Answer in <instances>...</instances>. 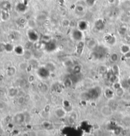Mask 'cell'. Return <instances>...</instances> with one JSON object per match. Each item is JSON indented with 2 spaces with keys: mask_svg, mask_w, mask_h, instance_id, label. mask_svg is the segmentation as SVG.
Masks as SVG:
<instances>
[{
  "mask_svg": "<svg viewBox=\"0 0 130 136\" xmlns=\"http://www.w3.org/2000/svg\"><path fill=\"white\" fill-rule=\"evenodd\" d=\"M63 85L66 88H70L73 86V81L70 78H66L63 81Z\"/></svg>",
  "mask_w": 130,
  "mask_h": 136,
  "instance_id": "obj_21",
  "label": "cell"
},
{
  "mask_svg": "<svg viewBox=\"0 0 130 136\" xmlns=\"http://www.w3.org/2000/svg\"><path fill=\"white\" fill-rule=\"evenodd\" d=\"M1 18L3 21H5V22L7 21L10 19V14L8 11L3 10V11H1Z\"/></svg>",
  "mask_w": 130,
  "mask_h": 136,
  "instance_id": "obj_18",
  "label": "cell"
},
{
  "mask_svg": "<svg viewBox=\"0 0 130 136\" xmlns=\"http://www.w3.org/2000/svg\"><path fill=\"white\" fill-rule=\"evenodd\" d=\"M24 56L25 58L27 60H30L32 58V54L29 51V50H26L24 52Z\"/></svg>",
  "mask_w": 130,
  "mask_h": 136,
  "instance_id": "obj_27",
  "label": "cell"
},
{
  "mask_svg": "<svg viewBox=\"0 0 130 136\" xmlns=\"http://www.w3.org/2000/svg\"><path fill=\"white\" fill-rule=\"evenodd\" d=\"M76 10L79 13L83 12L84 11V7L82 5H77L76 7Z\"/></svg>",
  "mask_w": 130,
  "mask_h": 136,
  "instance_id": "obj_34",
  "label": "cell"
},
{
  "mask_svg": "<svg viewBox=\"0 0 130 136\" xmlns=\"http://www.w3.org/2000/svg\"><path fill=\"white\" fill-rule=\"evenodd\" d=\"M95 27L98 30H102L105 27V24L104 21L102 19H99L97 20L95 23Z\"/></svg>",
  "mask_w": 130,
  "mask_h": 136,
  "instance_id": "obj_13",
  "label": "cell"
},
{
  "mask_svg": "<svg viewBox=\"0 0 130 136\" xmlns=\"http://www.w3.org/2000/svg\"><path fill=\"white\" fill-rule=\"evenodd\" d=\"M120 51L123 55H125L126 53L130 51V45L128 44H123L120 46Z\"/></svg>",
  "mask_w": 130,
  "mask_h": 136,
  "instance_id": "obj_11",
  "label": "cell"
},
{
  "mask_svg": "<svg viewBox=\"0 0 130 136\" xmlns=\"http://www.w3.org/2000/svg\"><path fill=\"white\" fill-rule=\"evenodd\" d=\"M5 108V104L3 102H0V110H3Z\"/></svg>",
  "mask_w": 130,
  "mask_h": 136,
  "instance_id": "obj_39",
  "label": "cell"
},
{
  "mask_svg": "<svg viewBox=\"0 0 130 136\" xmlns=\"http://www.w3.org/2000/svg\"><path fill=\"white\" fill-rule=\"evenodd\" d=\"M82 67L79 65H76L74 66L73 68V72L74 74H79L80 72H81Z\"/></svg>",
  "mask_w": 130,
  "mask_h": 136,
  "instance_id": "obj_22",
  "label": "cell"
},
{
  "mask_svg": "<svg viewBox=\"0 0 130 136\" xmlns=\"http://www.w3.org/2000/svg\"><path fill=\"white\" fill-rule=\"evenodd\" d=\"M19 91L17 89V88H15V87H11L8 89V96L11 97H13L16 96L17 94H19Z\"/></svg>",
  "mask_w": 130,
  "mask_h": 136,
  "instance_id": "obj_15",
  "label": "cell"
},
{
  "mask_svg": "<svg viewBox=\"0 0 130 136\" xmlns=\"http://www.w3.org/2000/svg\"><path fill=\"white\" fill-rule=\"evenodd\" d=\"M16 72H17V68L13 66H9V67L7 68V70H6L7 75L8 76H10V77L15 76V74H16Z\"/></svg>",
  "mask_w": 130,
  "mask_h": 136,
  "instance_id": "obj_14",
  "label": "cell"
},
{
  "mask_svg": "<svg viewBox=\"0 0 130 136\" xmlns=\"http://www.w3.org/2000/svg\"><path fill=\"white\" fill-rule=\"evenodd\" d=\"M70 25H71V21L68 19H63L62 20V25L64 27H67L70 26Z\"/></svg>",
  "mask_w": 130,
  "mask_h": 136,
  "instance_id": "obj_29",
  "label": "cell"
},
{
  "mask_svg": "<svg viewBox=\"0 0 130 136\" xmlns=\"http://www.w3.org/2000/svg\"><path fill=\"white\" fill-rule=\"evenodd\" d=\"M16 10H17V11H19L20 13H24L26 10V5L24 3H19L17 5Z\"/></svg>",
  "mask_w": 130,
  "mask_h": 136,
  "instance_id": "obj_16",
  "label": "cell"
},
{
  "mask_svg": "<svg viewBox=\"0 0 130 136\" xmlns=\"http://www.w3.org/2000/svg\"><path fill=\"white\" fill-rule=\"evenodd\" d=\"M26 102V97L25 96H19L17 99V103L19 105H23Z\"/></svg>",
  "mask_w": 130,
  "mask_h": 136,
  "instance_id": "obj_25",
  "label": "cell"
},
{
  "mask_svg": "<svg viewBox=\"0 0 130 136\" xmlns=\"http://www.w3.org/2000/svg\"><path fill=\"white\" fill-rule=\"evenodd\" d=\"M27 20H26V19L24 18H21V19H19V23L21 24V25H24L26 24Z\"/></svg>",
  "mask_w": 130,
  "mask_h": 136,
  "instance_id": "obj_38",
  "label": "cell"
},
{
  "mask_svg": "<svg viewBox=\"0 0 130 136\" xmlns=\"http://www.w3.org/2000/svg\"><path fill=\"white\" fill-rule=\"evenodd\" d=\"M27 35L28 39L29 41L32 42H36L39 41V35L37 32L34 29H31L28 30L27 32Z\"/></svg>",
  "mask_w": 130,
  "mask_h": 136,
  "instance_id": "obj_1",
  "label": "cell"
},
{
  "mask_svg": "<svg viewBox=\"0 0 130 136\" xmlns=\"http://www.w3.org/2000/svg\"><path fill=\"white\" fill-rule=\"evenodd\" d=\"M104 95L106 99L110 100L115 96L114 90L112 87H106L104 91Z\"/></svg>",
  "mask_w": 130,
  "mask_h": 136,
  "instance_id": "obj_5",
  "label": "cell"
},
{
  "mask_svg": "<svg viewBox=\"0 0 130 136\" xmlns=\"http://www.w3.org/2000/svg\"><path fill=\"white\" fill-rule=\"evenodd\" d=\"M78 113H77V111H71L70 113H69V119H70V120H71V121H76L77 119H78Z\"/></svg>",
  "mask_w": 130,
  "mask_h": 136,
  "instance_id": "obj_20",
  "label": "cell"
},
{
  "mask_svg": "<svg viewBox=\"0 0 130 136\" xmlns=\"http://www.w3.org/2000/svg\"><path fill=\"white\" fill-rule=\"evenodd\" d=\"M99 72H100V73L104 74H107V72L108 71V69L107 67L106 66H105V65H101V66H100V67H99Z\"/></svg>",
  "mask_w": 130,
  "mask_h": 136,
  "instance_id": "obj_28",
  "label": "cell"
},
{
  "mask_svg": "<svg viewBox=\"0 0 130 136\" xmlns=\"http://www.w3.org/2000/svg\"><path fill=\"white\" fill-rule=\"evenodd\" d=\"M100 111L102 115L104 117H110L114 113L113 110L109 105H104V106H102Z\"/></svg>",
  "mask_w": 130,
  "mask_h": 136,
  "instance_id": "obj_3",
  "label": "cell"
},
{
  "mask_svg": "<svg viewBox=\"0 0 130 136\" xmlns=\"http://www.w3.org/2000/svg\"><path fill=\"white\" fill-rule=\"evenodd\" d=\"M86 46L89 50H94L97 46V40L93 39H90L88 40L86 42Z\"/></svg>",
  "mask_w": 130,
  "mask_h": 136,
  "instance_id": "obj_7",
  "label": "cell"
},
{
  "mask_svg": "<svg viewBox=\"0 0 130 136\" xmlns=\"http://www.w3.org/2000/svg\"><path fill=\"white\" fill-rule=\"evenodd\" d=\"M71 37L75 41L79 42L81 40H83V32L78 29V28L74 29L72 30L71 32Z\"/></svg>",
  "mask_w": 130,
  "mask_h": 136,
  "instance_id": "obj_2",
  "label": "cell"
},
{
  "mask_svg": "<svg viewBox=\"0 0 130 136\" xmlns=\"http://www.w3.org/2000/svg\"><path fill=\"white\" fill-rule=\"evenodd\" d=\"M126 28L125 27H121L120 29H119V32L121 35H125V34H126Z\"/></svg>",
  "mask_w": 130,
  "mask_h": 136,
  "instance_id": "obj_32",
  "label": "cell"
},
{
  "mask_svg": "<svg viewBox=\"0 0 130 136\" xmlns=\"http://www.w3.org/2000/svg\"><path fill=\"white\" fill-rule=\"evenodd\" d=\"M126 82H127V84L128 85V86L130 87V77H129L128 79H127Z\"/></svg>",
  "mask_w": 130,
  "mask_h": 136,
  "instance_id": "obj_42",
  "label": "cell"
},
{
  "mask_svg": "<svg viewBox=\"0 0 130 136\" xmlns=\"http://www.w3.org/2000/svg\"><path fill=\"white\" fill-rule=\"evenodd\" d=\"M88 27V24L85 20H80L78 23V29L84 32L86 30Z\"/></svg>",
  "mask_w": 130,
  "mask_h": 136,
  "instance_id": "obj_8",
  "label": "cell"
},
{
  "mask_svg": "<svg viewBox=\"0 0 130 136\" xmlns=\"http://www.w3.org/2000/svg\"><path fill=\"white\" fill-rule=\"evenodd\" d=\"M14 121L17 124H22L25 122V113L22 112H19L16 113L13 118Z\"/></svg>",
  "mask_w": 130,
  "mask_h": 136,
  "instance_id": "obj_6",
  "label": "cell"
},
{
  "mask_svg": "<svg viewBox=\"0 0 130 136\" xmlns=\"http://www.w3.org/2000/svg\"><path fill=\"white\" fill-rule=\"evenodd\" d=\"M128 92L130 93V86L128 87Z\"/></svg>",
  "mask_w": 130,
  "mask_h": 136,
  "instance_id": "obj_44",
  "label": "cell"
},
{
  "mask_svg": "<svg viewBox=\"0 0 130 136\" xmlns=\"http://www.w3.org/2000/svg\"><path fill=\"white\" fill-rule=\"evenodd\" d=\"M0 136H1V135H0Z\"/></svg>",
  "mask_w": 130,
  "mask_h": 136,
  "instance_id": "obj_45",
  "label": "cell"
},
{
  "mask_svg": "<svg viewBox=\"0 0 130 136\" xmlns=\"http://www.w3.org/2000/svg\"><path fill=\"white\" fill-rule=\"evenodd\" d=\"M110 60L111 62L113 63H117L119 60V56L117 53H112L110 55Z\"/></svg>",
  "mask_w": 130,
  "mask_h": 136,
  "instance_id": "obj_17",
  "label": "cell"
},
{
  "mask_svg": "<svg viewBox=\"0 0 130 136\" xmlns=\"http://www.w3.org/2000/svg\"><path fill=\"white\" fill-rule=\"evenodd\" d=\"M125 58L126 59H130V51L129 52V53H126V55H125Z\"/></svg>",
  "mask_w": 130,
  "mask_h": 136,
  "instance_id": "obj_40",
  "label": "cell"
},
{
  "mask_svg": "<svg viewBox=\"0 0 130 136\" xmlns=\"http://www.w3.org/2000/svg\"><path fill=\"white\" fill-rule=\"evenodd\" d=\"M41 89H42L41 90L43 91V92H47L48 90V85L47 84H43Z\"/></svg>",
  "mask_w": 130,
  "mask_h": 136,
  "instance_id": "obj_36",
  "label": "cell"
},
{
  "mask_svg": "<svg viewBox=\"0 0 130 136\" xmlns=\"http://www.w3.org/2000/svg\"><path fill=\"white\" fill-rule=\"evenodd\" d=\"M19 68L22 70H26L28 68V67L29 66V64L27 62L23 61L19 63Z\"/></svg>",
  "mask_w": 130,
  "mask_h": 136,
  "instance_id": "obj_23",
  "label": "cell"
},
{
  "mask_svg": "<svg viewBox=\"0 0 130 136\" xmlns=\"http://www.w3.org/2000/svg\"><path fill=\"white\" fill-rule=\"evenodd\" d=\"M54 115L58 118L62 119L64 118L65 116H67V110L65 108L63 107H58L54 110Z\"/></svg>",
  "mask_w": 130,
  "mask_h": 136,
  "instance_id": "obj_4",
  "label": "cell"
},
{
  "mask_svg": "<svg viewBox=\"0 0 130 136\" xmlns=\"http://www.w3.org/2000/svg\"><path fill=\"white\" fill-rule=\"evenodd\" d=\"M42 126L45 129H50L52 127V124L48 121H44L42 122Z\"/></svg>",
  "mask_w": 130,
  "mask_h": 136,
  "instance_id": "obj_26",
  "label": "cell"
},
{
  "mask_svg": "<svg viewBox=\"0 0 130 136\" xmlns=\"http://www.w3.org/2000/svg\"><path fill=\"white\" fill-rule=\"evenodd\" d=\"M114 93H115V96L117 97H123L125 94V89L123 87V86L120 87L117 89L114 90Z\"/></svg>",
  "mask_w": 130,
  "mask_h": 136,
  "instance_id": "obj_12",
  "label": "cell"
},
{
  "mask_svg": "<svg viewBox=\"0 0 130 136\" xmlns=\"http://www.w3.org/2000/svg\"><path fill=\"white\" fill-rule=\"evenodd\" d=\"M34 79H35V77H34V76L33 75H30V76H29V77H28V81H29V82L32 83L34 81Z\"/></svg>",
  "mask_w": 130,
  "mask_h": 136,
  "instance_id": "obj_37",
  "label": "cell"
},
{
  "mask_svg": "<svg viewBox=\"0 0 130 136\" xmlns=\"http://www.w3.org/2000/svg\"></svg>",
  "mask_w": 130,
  "mask_h": 136,
  "instance_id": "obj_46",
  "label": "cell"
},
{
  "mask_svg": "<svg viewBox=\"0 0 130 136\" xmlns=\"http://www.w3.org/2000/svg\"><path fill=\"white\" fill-rule=\"evenodd\" d=\"M107 1H108V3L109 4H114V3H115V0H107Z\"/></svg>",
  "mask_w": 130,
  "mask_h": 136,
  "instance_id": "obj_41",
  "label": "cell"
},
{
  "mask_svg": "<svg viewBox=\"0 0 130 136\" xmlns=\"http://www.w3.org/2000/svg\"><path fill=\"white\" fill-rule=\"evenodd\" d=\"M15 46H13L11 43H6L5 44V51L6 52H11L13 51Z\"/></svg>",
  "mask_w": 130,
  "mask_h": 136,
  "instance_id": "obj_24",
  "label": "cell"
},
{
  "mask_svg": "<svg viewBox=\"0 0 130 136\" xmlns=\"http://www.w3.org/2000/svg\"><path fill=\"white\" fill-rule=\"evenodd\" d=\"M84 46H86V42H84L83 40H81L79 42H78L76 46L77 53H78L79 55H81L83 51Z\"/></svg>",
  "mask_w": 130,
  "mask_h": 136,
  "instance_id": "obj_10",
  "label": "cell"
},
{
  "mask_svg": "<svg viewBox=\"0 0 130 136\" xmlns=\"http://www.w3.org/2000/svg\"><path fill=\"white\" fill-rule=\"evenodd\" d=\"M22 136H29V133L25 132V133H24L22 135Z\"/></svg>",
  "mask_w": 130,
  "mask_h": 136,
  "instance_id": "obj_43",
  "label": "cell"
},
{
  "mask_svg": "<svg viewBox=\"0 0 130 136\" xmlns=\"http://www.w3.org/2000/svg\"><path fill=\"white\" fill-rule=\"evenodd\" d=\"M25 51H26V50L24 49V48L22 46H21V45H17V46H15L14 50H13V51L15 52V54L19 56L24 55Z\"/></svg>",
  "mask_w": 130,
  "mask_h": 136,
  "instance_id": "obj_9",
  "label": "cell"
},
{
  "mask_svg": "<svg viewBox=\"0 0 130 136\" xmlns=\"http://www.w3.org/2000/svg\"><path fill=\"white\" fill-rule=\"evenodd\" d=\"M51 110V105L48 104V105H45L44 108H43V111H45L46 113H48Z\"/></svg>",
  "mask_w": 130,
  "mask_h": 136,
  "instance_id": "obj_33",
  "label": "cell"
},
{
  "mask_svg": "<svg viewBox=\"0 0 130 136\" xmlns=\"http://www.w3.org/2000/svg\"><path fill=\"white\" fill-rule=\"evenodd\" d=\"M112 72L114 75L116 76H119L120 74V68L119 66L117 64H114L113 66H112Z\"/></svg>",
  "mask_w": 130,
  "mask_h": 136,
  "instance_id": "obj_19",
  "label": "cell"
},
{
  "mask_svg": "<svg viewBox=\"0 0 130 136\" xmlns=\"http://www.w3.org/2000/svg\"><path fill=\"white\" fill-rule=\"evenodd\" d=\"M4 51H5V44L0 43V53H2Z\"/></svg>",
  "mask_w": 130,
  "mask_h": 136,
  "instance_id": "obj_35",
  "label": "cell"
},
{
  "mask_svg": "<svg viewBox=\"0 0 130 136\" xmlns=\"http://www.w3.org/2000/svg\"><path fill=\"white\" fill-rule=\"evenodd\" d=\"M123 86L122 85H121V84L119 82H114L112 84V88L114 90H115V89H118L119 87H120Z\"/></svg>",
  "mask_w": 130,
  "mask_h": 136,
  "instance_id": "obj_30",
  "label": "cell"
},
{
  "mask_svg": "<svg viewBox=\"0 0 130 136\" xmlns=\"http://www.w3.org/2000/svg\"><path fill=\"white\" fill-rule=\"evenodd\" d=\"M2 6H3V9L4 10L8 11L10 8V4L9 3H8V2H4L2 4Z\"/></svg>",
  "mask_w": 130,
  "mask_h": 136,
  "instance_id": "obj_31",
  "label": "cell"
}]
</instances>
